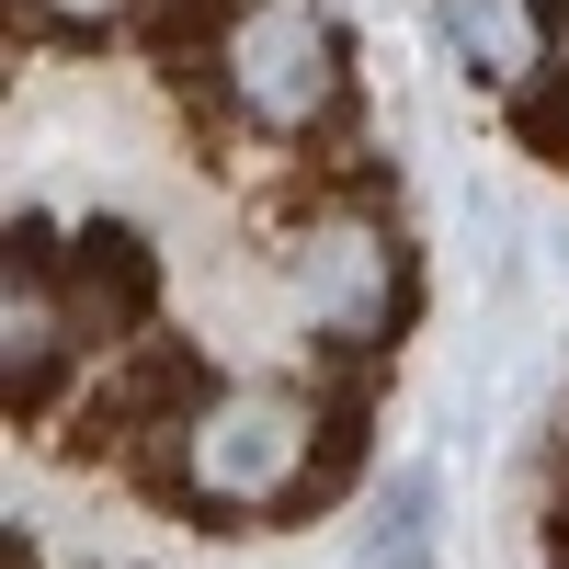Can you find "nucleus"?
<instances>
[{
  "instance_id": "1",
  "label": "nucleus",
  "mask_w": 569,
  "mask_h": 569,
  "mask_svg": "<svg viewBox=\"0 0 569 569\" xmlns=\"http://www.w3.org/2000/svg\"><path fill=\"white\" fill-rule=\"evenodd\" d=\"M365 433H376V399H330L308 365L284 376H217V399L171 433L149 501L194 512V525H297V512H330L365 479Z\"/></svg>"
},
{
  "instance_id": "2",
  "label": "nucleus",
  "mask_w": 569,
  "mask_h": 569,
  "mask_svg": "<svg viewBox=\"0 0 569 569\" xmlns=\"http://www.w3.org/2000/svg\"><path fill=\"white\" fill-rule=\"evenodd\" d=\"M273 262H284L297 319L319 330L330 353H399V330L421 319V251L399 240L388 206L319 194V206L273 240Z\"/></svg>"
},
{
  "instance_id": "3",
  "label": "nucleus",
  "mask_w": 569,
  "mask_h": 569,
  "mask_svg": "<svg viewBox=\"0 0 569 569\" xmlns=\"http://www.w3.org/2000/svg\"><path fill=\"white\" fill-rule=\"evenodd\" d=\"M217 114L262 149H319L353 126V46L319 0H240L217 46Z\"/></svg>"
},
{
  "instance_id": "4",
  "label": "nucleus",
  "mask_w": 569,
  "mask_h": 569,
  "mask_svg": "<svg viewBox=\"0 0 569 569\" xmlns=\"http://www.w3.org/2000/svg\"><path fill=\"white\" fill-rule=\"evenodd\" d=\"M58 251H69L58 217H12V273H0V410H12V433H46L91 376V342L58 297Z\"/></svg>"
},
{
  "instance_id": "5",
  "label": "nucleus",
  "mask_w": 569,
  "mask_h": 569,
  "mask_svg": "<svg viewBox=\"0 0 569 569\" xmlns=\"http://www.w3.org/2000/svg\"><path fill=\"white\" fill-rule=\"evenodd\" d=\"M58 297L80 319L91 365L126 353V342H149V330H160V240L137 217H80L69 251H58Z\"/></svg>"
},
{
  "instance_id": "6",
  "label": "nucleus",
  "mask_w": 569,
  "mask_h": 569,
  "mask_svg": "<svg viewBox=\"0 0 569 569\" xmlns=\"http://www.w3.org/2000/svg\"><path fill=\"white\" fill-rule=\"evenodd\" d=\"M433 34L456 46V69L479 80V91H501V103H525L536 80H558V58H569V23H558V0H433Z\"/></svg>"
},
{
  "instance_id": "7",
  "label": "nucleus",
  "mask_w": 569,
  "mask_h": 569,
  "mask_svg": "<svg viewBox=\"0 0 569 569\" xmlns=\"http://www.w3.org/2000/svg\"><path fill=\"white\" fill-rule=\"evenodd\" d=\"M365 569H433V479H421V467L388 479V501H376V525H365Z\"/></svg>"
},
{
  "instance_id": "8",
  "label": "nucleus",
  "mask_w": 569,
  "mask_h": 569,
  "mask_svg": "<svg viewBox=\"0 0 569 569\" xmlns=\"http://www.w3.org/2000/svg\"><path fill=\"white\" fill-rule=\"evenodd\" d=\"M23 12H34L46 34H69V46H91V34H126V46H137L149 0H23Z\"/></svg>"
},
{
  "instance_id": "9",
  "label": "nucleus",
  "mask_w": 569,
  "mask_h": 569,
  "mask_svg": "<svg viewBox=\"0 0 569 569\" xmlns=\"http://www.w3.org/2000/svg\"><path fill=\"white\" fill-rule=\"evenodd\" d=\"M0 569H34V536L23 525H0Z\"/></svg>"
}]
</instances>
